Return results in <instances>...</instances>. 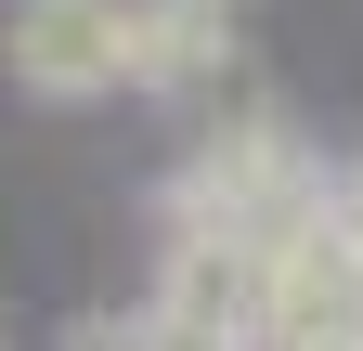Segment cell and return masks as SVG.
<instances>
[{"label": "cell", "instance_id": "obj_5", "mask_svg": "<svg viewBox=\"0 0 363 351\" xmlns=\"http://www.w3.org/2000/svg\"><path fill=\"white\" fill-rule=\"evenodd\" d=\"M337 234L363 247V169H350V183H337Z\"/></svg>", "mask_w": 363, "mask_h": 351}, {"label": "cell", "instance_id": "obj_1", "mask_svg": "<svg viewBox=\"0 0 363 351\" xmlns=\"http://www.w3.org/2000/svg\"><path fill=\"white\" fill-rule=\"evenodd\" d=\"M298 208H325V183L298 169L286 117H234V130H208V144L182 156V183H169V234H247V247H272Z\"/></svg>", "mask_w": 363, "mask_h": 351}, {"label": "cell", "instance_id": "obj_6", "mask_svg": "<svg viewBox=\"0 0 363 351\" xmlns=\"http://www.w3.org/2000/svg\"><path fill=\"white\" fill-rule=\"evenodd\" d=\"M0 338H13V313H0Z\"/></svg>", "mask_w": 363, "mask_h": 351}, {"label": "cell", "instance_id": "obj_2", "mask_svg": "<svg viewBox=\"0 0 363 351\" xmlns=\"http://www.w3.org/2000/svg\"><path fill=\"white\" fill-rule=\"evenodd\" d=\"M0 65H13L39 104L130 92V0H13V26H0Z\"/></svg>", "mask_w": 363, "mask_h": 351}, {"label": "cell", "instance_id": "obj_4", "mask_svg": "<svg viewBox=\"0 0 363 351\" xmlns=\"http://www.w3.org/2000/svg\"><path fill=\"white\" fill-rule=\"evenodd\" d=\"M234 0H130V92H220Z\"/></svg>", "mask_w": 363, "mask_h": 351}, {"label": "cell", "instance_id": "obj_3", "mask_svg": "<svg viewBox=\"0 0 363 351\" xmlns=\"http://www.w3.org/2000/svg\"><path fill=\"white\" fill-rule=\"evenodd\" d=\"M259 313H272V260L247 234H169V274L130 313V338H259Z\"/></svg>", "mask_w": 363, "mask_h": 351}]
</instances>
